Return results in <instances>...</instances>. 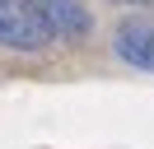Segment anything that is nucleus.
I'll list each match as a JSON object with an SVG mask.
<instances>
[{
  "mask_svg": "<svg viewBox=\"0 0 154 149\" xmlns=\"http://www.w3.org/2000/svg\"><path fill=\"white\" fill-rule=\"evenodd\" d=\"M51 42V28L42 23L33 0H0V47L10 51H42Z\"/></svg>",
  "mask_w": 154,
  "mask_h": 149,
  "instance_id": "obj_1",
  "label": "nucleus"
},
{
  "mask_svg": "<svg viewBox=\"0 0 154 149\" xmlns=\"http://www.w3.org/2000/svg\"><path fill=\"white\" fill-rule=\"evenodd\" d=\"M42 14V23L51 28V37H66V42H79V37H89V28H94V14H89L79 0H33Z\"/></svg>",
  "mask_w": 154,
  "mask_h": 149,
  "instance_id": "obj_2",
  "label": "nucleus"
},
{
  "mask_svg": "<svg viewBox=\"0 0 154 149\" xmlns=\"http://www.w3.org/2000/svg\"><path fill=\"white\" fill-rule=\"evenodd\" d=\"M117 56L126 65H140V70H154V23L149 19H126L112 37Z\"/></svg>",
  "mask_w": 154,
  "mask_h": 149,
  "instance_id": "obj_3",
  "label": "nucleus"
},
{
  "mask_svg": "<svg viewBox=\"0 0 154 149\" xmlns=\"http://www.w3.org/2000/svg\"><path fill=\"white\" fill-rule=\"evenodd\" d=\"M112 5H149V0H112Z\"/></svg>",
  "mask_w": 154,
  "mask_h": 149,
  "instance_id": "obj_4",
  "label": "nucleus"
}]
</instances>
